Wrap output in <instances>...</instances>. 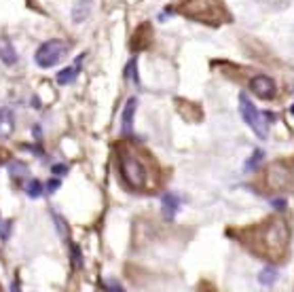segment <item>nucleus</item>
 I'll use <instances>...</instances> for the list:
<instances>
[{
	"label": "nucleus",
	"instance_id": "1",
	"mask_svg": "<svg viewBox=\"0 0 294 292\" xmlns=\"http://www.w3.org/2000/svg\"><path fill=\"white\" fill-rule=\"evenodd\" d=\"M258 246L256 252H263L267 256H281L288 248L290 241V233H288V225L284 220H273L269 223L265 229L258 231Z\"/></svg>",
	"mask_w": 294,
	"mask_h": 292
},
{
	"label": "nucleus",
	"instance_id": "2",
	"mask_svg": "<svg viewBox=\"0 0 294 292\" xmlns=\"http://www.w3.org/2000/svg\"><path fill=\"white\" fill-rule=\"evenodd\" d=\"M180 11L186 17H193L199 21H209V23H218L222 19V15H227V11L220 5V0H186L184 5H180Z\"/></svg>",
	"mask_w": 294,
	"mask_h": 292
},
{
	"label": "nucleus",
	"instance_id": "3",
	"mask_svg": "<svg viewBox=\"0 0 294 292\" xmlns=\"http://www.w3.org/2000/svg\"><path fill=\"white\" fill-rule=\"evenodd\" d=\"M66 53H68V45L60 38H51V40L43 43L36 49V53H34V62H36L38 68H53L64 60Z\"/></svg>",
	"mask_w": 294,
	"mask_h": 292
},
{
	"label": "nucleus",
	"instance_id": "4",
	"mask_svg": "<svg viewBox=\"0 0 294 292\" xmlns=\"http://www.w3.org/2000/svg\"><path fill=\"white\" fill-rule=\"evenodd\" d=\"M119 165H121V174H123L125 182L132 186V189H142V186L146 184V168L136 155L121 153Z\"/></svg>",
	"mask_w": 294,
	"mask_h": 292
},
{
	"label": "nucleus",
	"instance_id": "5",
	"mask_svg": "<svg viewBox=\"0 0 294 292\" xmlns=\"http://www.w3.org/2000/svg\"><path fill=\"white\" fill-rule=\"evenodd\" d=\"M239 112H241V116H243V121L250 125V130L258 136V138H267V121H265V116H263V112L258 110L254 104H252V100L245 96V93H239Z\"/></svg>",
	"mask_w": 294,
	"mask_h": 292
},
{
	"label": "nucleus",
	"instance_id": "6",
	"mask_svg": "<svg viewBox=\"0 0 294 292\" xmlns=\"http://www.w3.org/2000/svg\"><path fill=\"white\" fill-rule=\"evenodd\" d=\"M267 182L273 191H281L290 184V170L284 165V163H275V165L269 168L267 172Z\"/></svg>",
	"mask_w": 294,
	"mask_h": 292
},
{
	"label": "nucleus",
	"instance_id": "7",
	"mask_svg": "<svg viewBox=\"0 0 294 292\" xmlns=\"http://www.w3.org/2000/svg\"><path fill=\"white\" fill-rule=\"evenodd\" d=\"M250 89L256 93L261 100H271L275 96V83L273 78H269L265 74H258L250 80Z\"/></svg>",
	"mask_w": 294,
	"mask_h": 292
},
{
	"label": "nucleus",
	"instance_id": "8",
	"mask_svg": "<svg viewBox=\"0 0 294 292\" xmlns=\"http://www.w3.org/2000/svg\"><path fill=\"white\" fill-rule=\"evenodd\" d=\"M136 108H138V100L136 98H129L125 108H123V114H121V132L125 136H129L134 132V114H136Z\"/></svg>",
	"mask_w": 294,
	"mask_h": 292
},
{
	"label": "nucleus",
	"instance_id": "9",
	"mask_svg": "<svg viewBox=\"0 0 294 292\" xmlns=\"http://www.w3.org/2000/svg\"><path fill=\"white\" fill-rule=\"evenodd\" d=\"M180 210V197L174 195V193H165L161 199V212H163V218L165 220H172Z\"/></svg>",
	"mask_w": 294,
	"mask_h": 292
},
{
	"label": "nucleus",
	"instance_id": "10",
	"mask_svg": "<svg viewBox=\"0 0 294 292\" xmlns=\"http://www.w3.org/2000/svg\"><path fill=\"white\" fill-rule=\"evenodd\" d=\"M15 130V116L11 108H0V140L11 138Z\"/></svg>",
	"mask_w": 294,
	"mask_h": 292
},
{
	"label": "nucleus",
	"instance_id": "11",
	"mask_svg": "<svg viewBox=\"0 0 294 292\" xmlns=\"http://www.w3.org/2000/svg\"><path fill=\"white\" fill-rule=\"evenodd\" d=\"M0 60H3L7 66H15L17 60H19L15 47L9 38H0Z\"/></svg>",
	"mask_w": 294,
	"mask_h": 292
},
{
	"label": "nucleus",
	"instance_id": "12",
	"mask_svg": "<svg viewBox=\"0 0 294 292\" xmlns=\"http://www.w3.org/2000/svg\"><path fill=\"white\" fill-rule=\"evenodd\" d=\"M89 11H91V0H76L74 9H72V21L74 23L85 21L87 15H89Z\"/></svg>",
	"mask_w": 294,
	"mask_h": 292
},
{
	"label": "nucleus",
	"instance_id": "13",
	"mask_svg": "<svg viewBox=\"0 0 294 292\" xmlns=\"http://www.w3.org/2000/svg\"><path fill=\"white\" fill-rule=\"evenodd\" d=\"M80 62H83V57H78V60L74 62V66H70V68H64L60 74H57V83L60 85H70L72 80L76 78V72H78V68H80Z\"/></svg>",
	"mask_w": 294,
	"mask_h": 292
},
{
	"label": "nucleus",
	"instance_id": "14",
	"mask_svg": "<svg viewBox=\"0 0 294 292\" xmlns=\"http://www.w3.org/2000/svg\"><path fill=\"white\" fill-rule=\"evenodd\" d=\"M275 279H277V269L275 267H265V269L258 273V282H261L263 286H271V284H275Z\"/></svg>",
	"mask_w": 294,
	"mask_h": 292
},
{
	"label": "nucleus",
	"instance_id": "15",
	"mask_svg": "<svg viewBox=\"0 0 294 292\" xmlns=\"http://www.w3.org/2000/svg\"><path fill=\"white\" fill-rule=\"evenodd\" d=\"M263 159H265V150L256 148L254 153H252V157H250L248 161H245V170H248V172H254V170H256V168L263 163Z\"/></svg>",
	"mask_w": 294,
	"mask_h": 292
},
{
	"label": "nucleus",
	"instance_id": "16",
	"mask_svg": "<svg viewBox=\"0 0 294 292\" xmlns=\"http://www.w3.org/2000/svg\"><path fill=\"white\" fill-rule=\"evenodd\" d=\"M26 193H28V197H32V199H36V197L43 195V184L38 180H30L28 186H26Z\"/></svg>",
	"mask_w": 294,
	"mask_h": 292
},
{
	"label": "nucleus",
	"instance_id": "17",
	"mask_svg": "<svg viewBox=\"0 0 294 292\" xmlns=\"http://www.w3.org/2000/svg\"><path fill=\"white\" fill-rule=\"evenodd\" d=\"M9 172L13 174L15 178H21V176H26V174H28V168L23 165V163H19V161H11L9 163Z\"/></svg>",
	"mask_w": 294,
	"mask_h": 292
},
{
	"label": "nucleus",
	"instance_id": "18",
	"mask_svg": "<svg viewBox=\"0 0 294 292\" xmlns=\"http://www.w3.org/2000/svg\"><path fill=\"white\" fill-rule=\"evenodd\" d=\"M60 186H62V180L53 178V180H49V182H47V186H45V189H47V193H55L57 189H60Z\"/></svg>",
	"mask_w": 294,
	"mask_h": 292
},
{
	"label": "nucleus",
	"instance_id": "19",
	"mask_svg": "<svg viewBox=\"0 0 294 292\" xmlns=\"http://www.w3.org/2000/svg\"><path fill=\"white\" fill-rule=\"evenodd\" d=\"M55 176H66L68 174V165H64V163H57V165H53V170H51Z\"/></svg>",
	"mask_w": 294,
	"mask_h": 292
},
{
	"label": "nucleus",
	"instance_id": "20",
	"mask_svg": "<svg viewBox=\"0 0 294 292\" xmlns=\"http://www.w3.org/2000/svg\"><path fill=\"white\" fill-rule=\"evenodd\" d=\"M108 290H110V292H125L123 286H121L119 282H110V284H108Z\"/></svg>",
	"mask_w": 294,
	"mask_h": 292
},
{
	"label": "nucleus",
	"instance_id": "21",
	"mask_svg": "<svg viewBox=\"0 0 294 292\" xmlns=\"http://www.w3.org/2000/svg\"><path fill=\"white\" fill-rule=\"evenodd\" d=\"M271 205H273L275 210H284V207H286V199H273Z\"/></svg>",
	"mask_w": 294,
	"mask_h": 292
},
{
	"label": "nucleus",
	"instance_id": "22",
	"mask_svg": "<svg viewBox=\"0 0 294 292\" xmlns=\"http://www.w3.org/2000/svg\"><path fill=\"white\" fill-rule=\"evenodd\" d=\"M72 252H74V267H80V265H83V261H80V252H78V248H72Z\"/></svg>",
	"mask_w": 294,
	"mask_h": 292
},
{
	"label": "nucleus",
	"instance_id": "23",
	"mask_svg": "<svg viewBox=\"0 0 294 292\" xmlns=\"http://www.w3.org/2000/svg\"><path fill=\"white\" fill-rule=\"evenodd\" d=\"M9 231H11V223H5L3 231H0V235H3V239H7V235H9Z\"/></svg>",
	"mask_w": 294,
	"mask_h": 292
},
{
	"label": "nucleus",
	"instance_id": "24",
	"mask_svg": "<svg viewBox=\"0 0 294 292\" xmlns=\"http://www.w3.org/2000/svg\"><path fill=\"white\" fill-rule=\"evenodd\" d=\"M5 159H7V153H5V150H3V148H0V163H3Z\"/></svg>",
	"mask_w": 294,
	"mask_h": 292
}]
</instances>
